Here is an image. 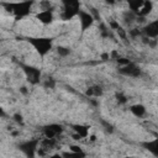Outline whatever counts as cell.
Instances as JSON below:
<instances>
[{
    "label": "cell",
    "mask_w": 158,
    "mask_h": 158,
    "mask_svg": "<svg viewBox=\"0 0 158 158\" xmlns=\"http://www.w3.org/2000/svg\"><path fill=\"white\" fill-rule=\"evenodd\" d=\"M74 132L80 136V138H86L89 136V127L88 126H84V125H73L72 126Z\"/></svg>",
    "instance_id": "cell-13"
},
{
    "label": "cell",
    "mask_w": 158,
    "mask_h": 158,
    "mask_svg": "<svg viewBox=\"0 0 158 158\" xmlns=\"http://www.w3.org/2000/svg\"><path fill=\"white\" fill-rule=\"evenodd\" d=\"M49 158H63V157H62V154H53Z\"/></svg>",
    "instance_id": "cell-23"
},
{
    "label": "cell",
    "mask_w": 158,
    "mask_h": 158,
    "mask_svg": "<svg viewBox=\"0 0 158 158\" xmlns=\"http://www.w3.org/2000/svg\"><path fill=\"white\" fill-rule=\"evenodd\" d=\"M143 33L148 38H156V37H158V20H154V21H151L149 23H147L143 27Z\"/></svg>",
    "instance_id": "cell-9"
},
{
    "label": "cell",
    "mask_w": 158,
    "mask_h": 158,
    "mask_svg": "<svg viewBox=\"0 0 158 158\" xmlns=\"http://www.w3.org/2000/svg\"><path fill=\"white\" fill-rule=\"evenodd\" d=\"M36 19L41 22V23H43V25H49L53 20H54V15H53V11L52 10H42V11H40L37 15H36Z\"/></svg>",
    "instance_id": "cell-10"
},
{
    "label": "cell",
    "mask_w": 158,
    "mask_h": 158,
    "mask_svg": "<svg viewBox=\"0 0 158 158\" xmlns=\"http://www.w3.org/2000/svg\"><path fill=\"white\" fill-rule=\"evenodd\" d=\"M143 2H144V1H142V0H131V1H128V7H130V10L136 15V14L138 12V10L142 7Z\"/></svg>",
    "instance_id": "cell-17"
},
{
    "label": "cell",
    "mask_w": 158,
    "mask_h": 158,
    "mask_svg": "<svg viewBox=\"0 0 158 158\" xmlns=\"http://www.w3.org/2000/svg\"><path fill=\"white\" fill-rule=\"evenodd\" d=\"M131 112L136 116V117H142V116H144V114H146V107L142 105V104H135V105H132L131 106Z\"/></svg>",
    "instance_id": "cell-15"
},
{
    "label": "cell",
    "mask_w": 158,
    "mask_h": 158,
    "mask_svg": "<svg viewBox=\"0 0 158 158\" xmlns=\"http://www.w3.org/2000/svg\"><path fill=\"white\" fill-rule=\"evenodd\" d=\"M63 132V126L59 123H51L43 127V135L46 138H56Z\"/></svg>",
    "instance_id": "cell-8"
},
{
    "label": "cell",
    "mask_w": 158,
    "mask_h": 158,
    "mask_svg": "<svg viewBox=\"0 0 158 158\" xmlns=\"http://www.w3.org/2000/svg\"><path fill=\"white\" fill-rule=\"evenodd\" d=\"M57 52H58V54H59L60 57H67V56H69V53H70L69 48L62 47V46H59V47L57 48Z\"/></svg>",
    "instance_id": "cell-18"
},
{
    "label": "cell",
    "mask_w": 158,
    "mask_h": 158,
    "mask_svg": "<svg viewBox=\"0 0 158 158\" xmlns=\"http://www.w3.org/2000/svg\"><path fill=\"white\" fill-rule=\"evenodd\" d=\"M118 73L125 75V77H128V78H138L141 75V68L136 63L130 62L128 64H126L123 67H120Z\"/></svg>",
    "instance_id": "cell-6"
},
{
    "label": "cell",
    "mask_w": 158,
    "mask_h": 158,
    "mask_svg": "<svg viewBox=\"0 0 158 158\" xmlns=\"http://www.w3.org/2000/svg\"><path fill=\"white\" fill-rule=\"evenodd\" d=\"M78 16H79L80 30H81L83 32L86 31L89 27H91V25L94 23V16H93L90 12L85 11V10H80L79 14H78Z\"/></svg>",
    "instance_id": "cell-7"
},
{
    "label": "cell",
    "mask_w": 158,
    "mask_h": 158,
    "mask_svg": "<svg viewBox=\"0 0 158 158\" xmlns=\"http://www.w3.org/2000/svg\"><path fill=\"white\" fill-rule=\"evenodd\" d=\"M27 41L41 57L48 54L53 46V40L49 37H30Z\"/></svg>",
    "instance_id": "cell-1"
},
{
    "label": "cell",
    "mask_w": 158,
    "mask_h": 158,
    "mask_svg": "<svg viewBox=\"0 0 158 158\" xmlns=\"http://www.w3.org/2000/svg\"><path fill=\"white\" fill-rule=\"evenodd\" d=\"M40 138H35V139H28L26 142H22L19 148L21 152H23V154L27 158H35V154L37 153V149L40 147Z\"/></svg>",
    "instance_id": "cell-4"
},
{
    "label": "cell",
    "mask_w": 158,
    "mask_h": 158,
    "mask_svg": "<svg viewBox=\"0 0 158 158\" xmlns=\"http://www.w3.org/2000/svg\"><path fill=\"white\" fill-rule=\"evenodd\" d=\"M126 158H135V157H126Z\"/></svg>",
    "instance_id": "cell-24"
},
{
    "label": "cell",
    "mask_w": 158,
    "mask_h": 158,
    "mask_svg": "<svg viewBox=\"0 0 158 158\" xmlns=\"http://www.w3.org/2000/svg\"><path fill=\"white\" fill-rule=\"evenodd\" d=\"M21 68H22L27 80L31 84L36 85V84L40 83V80H41V70L40 69H37L35 67H31V65H26V64H21Z\"/></svg>",
    "instance_id": "cell-5"
},
{
    "label": "cell",
    "mask_w": 158,
    "mask_h": 158,
    "mask_svg": "<svg viewBox=\"0 0 158 158\" xmlns=\"http://www.w3.org/2000/svg\"><path fill=\"white\" fill-rule=\"evenodd\" d=\"M69 151H73V152H81L83 149H81L79 146H70V147H69Z\"/></svg>",
    "instance_id": "cell-21"
},
{
    "label": "cell",
    "mask_w": 158,
    "mask_h": 158,
    "mask_svg": "<svg viewBox=\"0 0 158 158\" xmlns=\"http://www.w3.org/2000/svg\"><path fill=\"white\" fill-rule=\"evenodd\" d=\"M152 7H153V4L151 1H144L142 7L138 10V12L136 14L137 17H146L151 11H152Z\"/></svg>",
    "instance_id": "cell-12"
},
{
    "label": "cell",
    "mask_w": 158,
    "mask_h": 158,
    "mask_svg": "<svg viewBox=\"0 0 158 158\" xmlns=\"http://www.w3.org/2000/svg\"><path fill=\"white\" fill-rule=\"evenodd\" d=\"M141 33V31L138 30V28H133V30H130V32H128V35L131 36V37H136V36H138Z\"/></svg>",
    "instance_id": "cell-20"
},
{
    "label": "cell",
    "mask_w": 158,
    "mask_h": 158,
    "mask_svg": "<svg viewBox=\"0 0 158 158\" xmlns=\"http://www.w3.org/2000/svg\"><path fill=\"white\" fill-rule=\"evenodd\" d=\"M152 156L157 157L158 158V137H156L154 139H151V141H147L142 144Z\"/></svg>",
    "instance_id": "cell-11"
},
{
    "label": "cell",
    "mask_w": 158,
    "mask_h": 158,
    "mask_svg": "<svg viewBox=\"0 0 158 158\" xmlns=\"http://www.w3.org/2000/svg\"><path fill=\"white\" fill-rule=\"evenodd\" d=\"M88 96H91V98H99L102 95V89L101 86L99 85H93V86H89L86 93H85Z\"/></svg>",
    "instance_id": "cell-14"
},
{
    "label": "cell",
    "mask_w": 158,
    "mask_h": 158,
    "mask_svg": "<svg viewBox=\"0 0 158 158\" xmlns=\"http://www.w3.org/2000/svg\"><path fill=\"white\" fill-rule=\"evenodd\" d=\"M63 158H85L86 154L84 151L81 152H73V151H68V152H63L62 153Z\"/></svg>",
    "instance_id": "cell-16"
},
{
    "label": "cell",
    "mask_w": 158,
    "mask_h": 158,
    "mask_svg": "<svg viewBox=\"0 0 158 158\" xmlns=\"http://www.w3.org/2000/svg\"><path fill=\"white\" fill-rule=\"evenodd\" d=\"M9 11L15 16L16 20H21L30 15L31 6L33 5L32 1H21V2H12V4H4Z\"/></svg>",
    "instance_id": "cell-2"
},
{
    "label": "cell",
    "mask_w": 158,
    "mask_h": 158,
    "mask_svg": "<svg viewBox=\"0 0 158 158\" xmlns=\"http://www.w3.org/2000/svg\"><path fill=\"white\" fill-rule=\"evenodd\" d=\"M79 6H80L79 1H75V0L63 1V10H62V14H60L62 20L69 21V20H72L74 16H77V15L79 14V11H80Z\"/></svg>",
    "instance_id": "cell-3"
},
{
    "label": "cell",
    "mask_w": 158,
    "mask_h": 158,
    "mask_svg": "<svg viewBox=\"0 0 158 158\" xmlns=\"http://www.w3.org/2000/svg\"><path fill=\"white\" fill-rule=\"evenodd\" d=\"M116 99H117V101H118L120 104H125V102L127 101V99H126V96H125V95H122L121 93H118V94H116Z\"/></svg>",
    "instance_id": "cell-19"
},
{
    "label": "cell",
    "mask_w": 158,
    "mask_h": 158,
    "mask_svg": "<svg viewBox=\"0 0 158 158\" xmlns=\"http://www.w3.org/2000/svg\"><path fill=\"white\" fill-rule=\"evenodd\" d=\"M14 117H15V121H17V122H21V121H22V117H21V115H15Z\"/></svg>",
    "instance_id": "cell-22"
}]
</instances>
